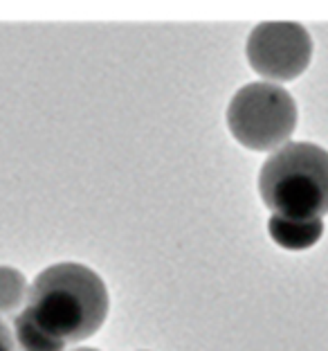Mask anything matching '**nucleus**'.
<instances>
[{
    "instance_id": "1",
    "label": "nucleus",
    "mask_w": 328,
    "mask_h": 351,
    "mask_svg": "<svg viewBox=\"0 0 328 351\" xmlns=\"http://www.w3.org/2000/svg\"><path fill=\"white\" fill-rule=\"evenodd\" d=\"M108 289L92 268L81 263H54L34 279L25 313L52 338L81 342L94 336L108 317Z\"/></svg>"
},
{
    "instance_id": "2",
    "label": "nucleus",
    "mask_w": 328,
    "mask_h": 351,
    "mask_svg": "<svg viewBox=\"0 0 328 351\" xmlns=\"http://www.w3.org/2000/svg\"><path fill=\"white\" fill-rule=\"evenodd\" d=\"M259 194L272 214L324 219L328 214V151L315 142L288 140L261 165Z\"/></svg>"
},
{
    "instance_id": "3",
    "label": "nucleus",
    "mask_w": 328,
    "mask_h": 351,
    "mask_svg": "<svg viewBox=\"0 0 328 351\" xmlns=\"http://www.w3.org/2000/svg\"><path fill=\"white\" fill-rule=\"evenodd\" d=\"M297 101L281 84L275 82H252L231 95L227 104L225 122L238 145L272 154L286 145L297 129Z\"/></svg>"
},
{
    "instance_id": "4",
    "label": "nucleus",
    "mask_w": 328,
    "mask_h": 351,
    "mask_svg": "<svg viewBox=\"0 0 328 351\" xmlns=\"http://www.w3.org/2000/svg\"><path fill=\"white\" fill-rule=\"evenodd\" d=\"M245 57L250 68L266 82H294L313 61V36L301 23L263 21L247 36Z\"/></svg>"
},
{
    "instance_id": "5",
    "label": "nucleus",
    "mask_w": 328,
    "mask_h": 351,
    "mask_svg": "<svg viewBox=\"0 0 328 351\" xmlns=\"http://www.w3.org/2000/svg\"><path fill=\"white\" fill-rule=\"evenodd\" d=\"M268 232L272 241L281 245L283 250H310L324 234V219H294L283 217V214H272L268 221Z\"/></svg>"
},
{
    "instance_id": "6",
    "label": "nucleus",
    "mask_w": 328,
    "mask_h": 351,
    "mask_svg": "<svg viewBox=\"0 0 328 351\" xmlns=\"http://www.w3.org/2000/svg\"><path fill=\"white\" fill-rule=\"evenodd\" d=\"M14 333L23 351H63L66 342L52 338L45 329H41L36 322H31L25 313H18L14 317Z\"/></svg>"
},
{
    "instance_id": "7",
    "label": "nucleus",
    "mask_w": 328,
    "mask_h": 351,
    "mask_svg": "<svg viewBox=\"0 0 328 351\" xmlns=\"http://www.w3.org/2000/svg\"><path fill=\"white\" fill-rule=\"evenodd\" d=\"M27 279L21 270L0 266V315L16 313L27 302Z\"/></svg>"
},
{
    "instance_id": "8",
    "label": "nucleus",
    "mask_w": 328,
    "mask_h": 351,
    "mask_svg": "<svg viewBox=\"0 0 328 351\" xmlns=\"http://www.w3.org/2000/svg\"><path fill=\"white\" fill-rule=\"evenodd\" d=\"M18 340H16V333L10 329V324L0 320V351H18Z\"/></svg>"
},
{
    "instance_id": "9",
    "label": "nucleus",
    "mask_w": 328,
    "mask_h": 351,
    "mask_svg": "<svg viewBox=\"0 0 328 351\" xmlns=\"http://www.w3.org/2000/svg\"><path fill=\"white\" fill-rule=\"evenodd\" d=\"M75 351H99V349H88V347H86V349H75Z\"/></svg>"
}]
</instances>
